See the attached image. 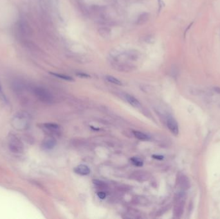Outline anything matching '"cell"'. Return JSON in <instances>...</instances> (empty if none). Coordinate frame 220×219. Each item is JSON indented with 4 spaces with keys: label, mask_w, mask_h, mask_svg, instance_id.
I'll return each instance as SVG.
<instances>
[{
    "label": "cell",
    "mask_w": 220,
    "mask_h": 219,
    "mask_svg": "<svg viewBox=\"0 0 220 219\" xmlns=\"http://www.w3.org/2000/svg\"><path fill=\"white\" fill-rule=\"evenodd\" d=\"M11 124L16 130H26L28 128L30 125V116L27 112L25 111L16 113L12 119Z\"/></svg>",
    "instance_id": "1"
},
{
    "label": "cell",
    "mask_w": 220,
    "mask_h": 219,
    "mask_svg": "<svg viewBox=\"0 0 220 219\" xmlns=\"http://www.w3.org/2000/svg\"><path fill=\"white\" fill-rule=\"evenodd\" d=\"M8 145L9 150L13 153L19 154L23 152V144L22 140L15 134H11L8 138Z\"/></svg>",
    "instance_id": "2"
},
{
    "label": "cell",
    "mask_w": 220,
    "mask_h": 219,
    "mask_svg": "<svg viewBox=\"0 0 220 219\" xmlns=\"http://www.w3.org/2000/svg\"><path fill=\"white\" fill-rule=\"evenodd\" d=\"M35 95L41 101L45 103H52L53 101V97L50 92L43 87H36L33 88V90Z\"/></svg>",
    "instance_id": "3"
},
{
    "label": "cell",
    "mask_w": 220,
    "mask_h": 219,
    "mask_svg": "<svg viewBox=\"0 0 220 219\" xmlns=\"http://www.w3.org/2000/svg\"><path fill=\"white\" fill-rule=\"evenodd\" d=\"M184 205H185V195L184 193H181L178 195L176 199L174 210L175 215L179 217L183 214Z\"/></svg>",
    "instance_id": "4"
},
{
    "label": "cell",
    "mask_w": 220,
    "mask_h": 219,
    "mask_svg": "<svg viewBox=\"0 0 220 219\" xmlns=\"http://www.w3.org/2000/svg\"><path fill=\"white\" fill-rule=\"evenodd\" d=\"M167 125L169 130L175 136H177L179 133V127L176 120L172 116H169L167 120Z\"/></svg>",
    "instance_id": "5"
},
{
    "label": "cell",
    "mask_w": 220,
    "mask_h": 219,
    "mask_svg": "<svg viewBox=\"0 0 220 219\" xmlns=\"http://www.w3.org/2000/svg\"><path fill=\"white\" fill-rule=\"evenodd\" d=\"M74 172L79 175H87L90 174V169L85 165H80L74 168Z\"/></svg>",
    "instance_id": "6"
},
{
    "label": "cell",
    "mask_w": 220,
    "mask_h": 219,
    "mask_svg": "<svg viewBox=\"0 0 220 219\" xmlns=\"http://www.w3.org/2000/svg\"><path fill=\"white\" fill-rule=\"evenodd\" d=\"M56 145V141L55 139L52 138L46 139L45 141H43V144H42V146L45 150H51L54 149Z\"/></svg>",
    "instance_id": "7"
},
{
    "label": "cell",
    "mask_w": 220,
    "mask_h": 219,
    "mask_svg": "<svg viewBox=\"0 0 220 219\" xmlns=\"http://www.w3.org/2000/svg\"><path fill=\"white\" fill-rule=\"evenodd\" d=\"M125 98L126 100L128 101V102L132 105V106L135 107H139L140 106V103L139 101L136 98H135L134 96L128 94H126L125 95Z\"/></svg>",
    "instance_id": "8"
},
{
    "label": "cell",
    "mask_w": 220,
    "mask_h": 219,
    "mask_svg": "<svg viewBox=\"0 0 220 219\" xmlns=\"http://www.w3.org/2000/svg\"><path fill=\"white\" fill-rule=\"evenodd\" d=\"M42 127L44 129H45L47 131L50 132H54L57 130L59 128V126L56 124H52V123H47V124H44L42 125Z\"/></svg>",
    "instance_id": "9"
},
{
    "label": "cell",
    "mask_w": 220,
    "mask_h": 219,
    "mask_svg": "<svg viewBox=\"0 0 220 219\" xmlns=\"http://www.w3.org/2000/svg\"><path fill=\"white\" fill-rule=\"evenodd\" d=\"M133 135L135 136V138H137V139L140 140L142 141H147L149 140L150 138L149 136L147 135L145 133L142 132L140 131H138V130H133Z\"/></svg>",
    "instance_id": "10"
},
{
    "label": "cell",
    "mask_w": 220,
    "mask_h": 219,
    "mask_svg": "<svg viewBox=\"0 0 220 219\" xmlns=\"http://www.w3.org/2000/svg\"><path fill=\"white\" fill-rule=\"evenodd\" d=\"M180 185L184 189H188L190 187V182L187 177L185 175L180 176Z\"/></svg>",
    "instance_id": "11"
},
{
    "label": "cell",
    "mask_w": 220,
    "mask_h": 219,
    "mask_svg": "<svg viewBox=\"0 0 220 219\" xmlns=\"http://www.w3.org/2000/svg\"><path fill=\"white\" fill-rule=\"evenodd\" d=\"M50 74H52V75L55 76L57 78H59L62 80H65V81H74V80L72 77H70V76H68L66 75H62V74H59V73H52L50 72Z\"/></svg>",
    "instance_id": "12"
},
{
    "label": "cell",
    "mask_w": 220,
    "mask_h": 219,
    "mask_svg": "<svg viewBox=\"0 0 220 219\" xmlns=\"http://www.w3.org/2000/svg\"><path fill=\"white\" fill-rule=\"evenodd\" d=\"M106 80L109 82H111L112 84H116V85H118V86H122V83L120 81H119V80L117 79V78L113 77V76L108 75V76H106Z\"/></svg>",
    "instance_id": "13"
},
{
    "label": "cell",
    "mask_w": 220,
    "mask_h": 219,
    "mask_svg": "<svg viewBox=\"0 0 220 219\" xmlns=\"http://www.w3.org/2000/svg\"><path fill=\"white\" fill-rule=\"evenodd\" d=\"M130 161H132L133 165H134L135 166H143V161L142 160H140V159H139L137 157H133L132 159H130Z\"/></svg>",
    "instance_id": "14"
},
{
    "label": "cell",
    "mask_w": 220,
    "mask_h": 219,
    "mask_svg": "<svg viewBox=\"0 0 220 219\" xmlns=\"http://www.w3.org/2000/svg\"><path fill=\"white\" fill-rule=\"evenodd\" d=\"M94 183L95 185H97V186L99 187H102V186H105L104 183L102 181H98V180H94Z\"/></svg>",
    "instance_id": "15"
},
{
    "label": "cell",
    "mask_w": 220,
    "mask_h": 219,
    "mask_svg": "<svg viewBox=\"0 0 220 219\" xmlns=\"http://www.w3.org/2000/svg\"><path fill=\"white\" fill-rule=\"evenodd\" d=\"M97 195H98L99 198H100V199H104L106 197V193L104 192H99L97 193Z\"/></svg>",
    "instance_id": "16"
},
{
    "label": "cell",
    "mask_w": 220,
    "mask_h": 219,
    "mask_svg": "<svg viewBox=\"0 0 220 219\" xmlns=\"http://www.w3.org/2000/svg\"><path fill=\"white\" fill-rule=\"evenodd\" d=\"M76 75H77L78 77H82V78H90V76L86 74V73H81V72H79V73H76Z\"/></svg>",
    "instance_id": "17"
},
{
    "label": "cell",
    "mask_w": 220,
    "mask_h": 219,
    "mask_svg": "<svg viewBox=\"0 0 220 219\" xmlns=\"http://www.w3.org/2000/svg\"><path fill=\"white\" fill-rule=\"evenodd\" d=\"M0 99L1 100H6L5 98V95H4L3 92L2 91V89H1V85H0Z\"/></svg>",
    "instance_id": "18"
},
{
    "label": "cell",
    "mask_w": 220,
    "mask_h": 219,
    "mask_svg": "<svg viewBox=\"0 0 220 219\" xmlns=\"http://www.w3.org/2000/svg\"><path fill=\"white\" fill-rule=\"evenodd\" d=\"M153 157L154 159H158V160H162L164 159V156L161 155H153Z\"/></svg>",
    "instance_id": "19"
}]
</instances>
